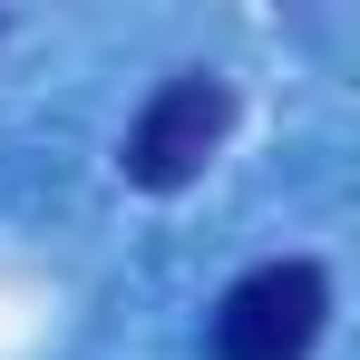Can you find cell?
Returning a JSON list of instances; mask_svg holds the SVG:
<instances>
[{
    "instance_id": "cell-2",
    "label": "cell",
    "mask_w": 360,
    "mask_h": 360,
    "mask_svg": "<svg viewBox=\"0 0 360 360\" xmlns=\"http://www.w3.org/2000/svg\"><path fill=\"white\" fill-rule=\"evenodd\" d=\"M331 331V273L321 263H253L234 292L214 302L205 351L214 360H311V341Z\"/></svg>"
},
{
    "instance_id": "cell-1",
    "label": "cell",
    "mask_w": 360,
    "mask_h": 360,
    "mask_svg": "<svg viewBox=\"0 0 360 360\" xmlns=\"http://www.w3.org/2000/svg\"><path fill=\"white\" fill-rule=\"evenodd\" d=\"M224 136H234V88H224L214 68H176V78L136 108V127H127V146H117V176L136 185V195H185V185L214 166Z\"/></svg>"
}]
</instances>
